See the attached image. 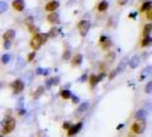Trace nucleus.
<instances>
[{"label":"nucleus","instance_id":"nucleus-35","mask_svg":"<svg viewBox=\"0 0 152 137\" xmlns=\"http://www.w3.org/2000/svg\"><path fill=\"white\" fill-rule=\"evenodd\" d=\"M128 1H129V0H118V4L123 7V5H127Z\"/></svg>","mask_w":152,"mask_h":137},{"label":"nucleus","instance_id":"nucleus-40","mask_svg":"<svg viewBox=\"0 0 152 137\" xmlns=\"http://www.w3.org/2000/svg\"><path fill=\"white\" fill-rule=\"evenodd\" d=\"M0 137H4V136H0Z\"/></svg>","mask_w":152,"mask_h":137},{"label":"nucleus","instance_id":"nucleus-10","mask_svg":"<svg viewBox=\"0 0 152 137\" xmlns=\"http://www.w3.org/2000/svg\"><path fill=\"white\" fill-rule=\"evenodd\" d=\"M12 7L14 10H17V12H23L24 10V8H26V3H24V0H13V3H12Z\"/></svg>","mask_w":152,"mask_h":137},{"label":"nucleus","instance_id":"nucleus-7","mask_svg":"<svg viewBox=\"0 0 152 137\" xmlns=\"http://www.w3.org/2000/svg\"><path fill=\"white\" fill-rule=\"evenodd\" d=\"M58 7H60L58 0H51V1H48L45 5V10L47 13H53V12H56L57 9H58Z\"/></svg>","mask_w":152,"mask_h":137},{"label":"nucleus","instance_id":"nucleus-16","mask_svg":"<svg viewBox=\"0 0 152 137\" xmlns=\"http://www.w3.org/2000/svg\"><path fill=\"white\" fill-rule=\"evenodd\" d=\"M108 7H109V3L107 1V0H102V1L98 4V10L100 13H103V12L108 10Z\"/></svg>","mask_w":152,"mask_h":137},{"label":"nucleus","instance_id":"nucleus-3","mask_svg":"<svg viewBox=\"0 0 152 137\" xmlns=\"http://www.w3.org/2000/svg\"><path fill=\"white\" fill-rule=\"evenodd\" d=\"M146 126H147V122L145 118H140V119H136L132 125V132L136 135H141L143 133L145 130H146Z\"/></svg>","mask_w":152,"mask_h":137},{"label":"nucleus","instance_id":"nucleus-2","mask_svg":"<svg viewBox=\"0 0 152 137\" xmlns=\"http://www.w3.org/2000/svg\"><path fill=\"white\" fill-rule=\"evenodd\" d=\"M47 40H48V34H47V33H39V32H38V33H36V34L32 37V40H31V47L34 51L39 50V47L43 45V43H46Z\"/></svg>","mask_w":152,"mask_h":137},{"label":"nucleus","instance_id":"nucleus-25","mask_svg":"<svg viewBox=\"0 0 152 137\" xmlns=\"http://www.w3.org/2000/svg\"><path fill=\"white\" fill-rule=\"evenodd\" d=\"M8 10V4L5 1H0V14L5 13Z\"/></svg>","mask_w":152,"mask_h":137},{"label":"nucleus","instance_id":"nucleus-36","mask_svg":"<svg viewBox=\"0 0 152 137\" xmlns=\"http://www.w3.org/2000/svg\"><path fill=\"white\" fill-rule=\"evenodd\" d=\"M62 127H64V130H69L71 127V123H70V122H65V123L62 125Z\"/></svg>","mask_w":152,"mask_h":137},{"label":"nucleus","instance_id":"nucleus-13","mask_svg":"<svg viewBox=\"0 0 152 137\" xmlns=\"http://www.w3.org/2000/svg\"><path fill=\"white\" fill-rule=\"evenodd\" d=\"M47 21H48L51 24H56V23L60 22V15H58V14H57L56 12L50 13L48 15H47Z\"/></svg>","mask_w":152,"mask_h":137},{"label":"nucleus","instance_id":"nucleus-30","mask_svg":"<svg viewBox=\"0 0 152 137\" xmlns=\"http://www.w3.org/2000/svg\"><path fill=\"white\" fill-rule=\"evenodd\" d=\"M34 57H36V51H33V52H31L29 55H28L27 61H28V62H32V61L34 60Z\"/></svg>","mask_w":152,"mask_h":137},{"label":"nucleus","instance_id":"nucleus-22","mask_svg":"<svg viewBox=\"0 0 152 137\" xmlns=\"http://www.w3.org/2000/svg\"><path fill=\"white\" fill-rule=\"evenodd\" d=\"M10 60H12V56L9 55V53H4V55L1 56V64H3V65L9 64V62H10Z\"/></svg>","mask_w":152,"mask_h":137},{"label":"nucleus","instance_id":"nucleus-5","mask_svg":"<svg viewBox=\"0 0 152 137\" xmlns=\"http://www.w3.org/2000/svg\"><path fill=\"white\" fill-rule=\"evenodd\" d=\"M10 86L13 89V93L14 94H19V93H22L23 90H24V86H26V84L23 80L20 79H17V80H14V81L10 84Z\"/></svg>","mask_w":152,"mask_h":137},{"label":"nucleus","instance_id":"nucleus-6","mask_svg":"<svg viewBox=\"0 0 152 137\" xmlns=\"http://www.w3.org/2000/svg\"><path fill=\"white\" fill-rule=\"evenodd\" d=\"M105 76V73H100L99 75H90V78H89V84H90V88H95V85H96L99 81H102V79Z\"/></svg>","mask_w":152,"mask_h":137},{"label":"nucleus","instance_id":"nucleus-19","mask_svg":"<svg viewBox=\"0 0 152 137\" xmlns=\"http://www.w3.org/2000/svg\"><path fill=\"white\" fill-rule=\"evenodd\" d=\"M71 59V48L69 46H65V50H64V55H62V60H70Z\"/></svg>","mask_w":152,"mask_h":137},{"label":"nucleus","instance_id":"nucleus-12","mask_svg":"<svg viewBox=\"0 0 152 137\" xmlns=\"http://www.w3.org/2000/svg\"><path fill=\"white\" fill-rule=\"evenodd\" d=\"M81 62H83V55L81 53H76L72 57V60H71V66H72V67H76V66L81 65Z\"/></svg>","mask_w":152,"mask_h":137},{"label":"nucleus","instance_id":"nucleus-37","mask_svg":"<svg viewBox=\"0 0 152 137\" xmlns=\"http://www.w3.org/2000/svg\"><path fill=\"white\" fill-rule=\"evenodd\" d=\"M86 79H88V75H86V74H84V75H83V76H81V78H80V81H81V83H83V81H85V80H86Z\"/></svg>","mask_w":152,"mask_h":137},{"label":"nucleus","instance_id":"nucleus-38","mask_svg":"<svg viewBox=\"0 0 152 137\" xmlns=\"http://www.w3.org/2000/svg\"><path fill=\"white\" fill-rule=\"evenodd\" d=\"M71 98H72V102L75 103V104H76V103H79V98H77V97H74V95H72Z\"/></svg>","mask_w":152,"mask_h":137},{"label":"nucleus","instance_id":"nucleus-26","mask_svg":"<svg viewBox=\"0 0 152 137\" xmlns=\"http://www.w3.org/2000/svg\"><path fill=\"white\" fill-rule=\"evenodd\" d=\"M47 34H48V37H56L57 34H58V29H57L56 27H52L50 33H47Z\"/></svg>","mask_w":152,"mask_h":137},{"label":"nucleus","instance_id":"nucleus-17","mask_svg":"<svg viewBox=\"0 0 152 137\" xmlns=\"http://www.w3.org/2000/svg\"><path fill=\"white\" fill-rule=\"evenodd\" d=\"M43 93H45V86L43 85H41V86H38L34 90V93H33V99H38Z\"/></svg>","mask_w":152,"mask_h":137},{"label":"nucleus","instance_id":"nucleus-8","mask_svg":"<svg viewBox=\"0 0 152 137\" xmlns=\"http://www.w3.org/2000/svg\"><path fill=\"white\" fill-rule=\"evenodd\" d=\"M89 107H90V103H89V102H84V103H80V104H79V107L76 108L75 116H76V117H80V116L85 114V113L88 112Z\"/></svg>","mask_w":152,"mask_h":137},{"label":"nucleus","instance_id":"nucleus-20","mask_svg":"<svg viewBox=\"0 0 152 137\" xmlns=\"http://www.w3.org/2000/svg\"><path fill=\"white\" fill-rule=\"evenodd\" d=\"M61 98L65 99V100H67V99H71V97H72V94H71V92L69 90V89H64V90H61Z\"/></svg>","mask_w":152,"mask_h":137},{"label":"nucleus","instance_id":"nucleus-18","mask_svg":"<svg viewBox=\"0 0 152 137\" xmlns=\"http://www.w3.org/2000/svg\"><path fill=\"white\" fill-rule=\"evenodd\" d=\"M138 65H140V57L138 56H133V57L131 59V61H129V67L136 69Z\"/></svg>","mask_w":152,"mask_h":137},{"label":"nucleus","instance_id":"nucleus-24","mask_svg":"<svg viewBox=\"0 0 152 137\" xmlns=\"http://www.w3.org/2000/svg\"><path fill=\"white\" fill-rule=\"evenodd\" d=\"M48 73H50V70L48 69H41V67H38L37 70H36V74L37 75H48Z\"/></svg>","mask_w":152,"mask_h":137},{"label":"nucleus","instance_id":"nucleus-1","mask_svg":"<svg viewBox=\"0 0 152 137\" xmlns=\"http://www.w3.org/2000/svg\"><path fill=\"white\" fill-rule=\"evenodd\" d=\"M1 125H3L1 135H9V133H12V132L14 131V128H15L17 121H15V118H14V117H12V116H7V117L3 119Z\"/></svg>","mask_w":152,"mask_h":137},{"label":"nucleus","instance_id":"nucleus-14","mask_svg":"<svg viewBox=\"0 0 152 137\" xmlns=\"http://www.w3.org/2000/svg\"><path fill=\"white\" fill-rule=\"evenodd\" d=\"M14 37H15V31L14 29H8L3 34V40H4V42L5 41H10L12 42V40L14 38Z\"/></svg>","mask_w":152,"mask_h":137},{"label":"nucleus","instance_id":"nucleus-15","mask_svg":"<svg viewBox=\"0 0 152 137\" xmlns=\"http://www.w3.org/2000/svg\"><path fill=\"white\" fill-rule=\"evenodd\" d=\"M151 29H152V24H151V23H147V24H145L143 32H142L143 38H146V37H151Z\"/></svg>","mask_w":152,"mask_h":137},{"label":"nucleus","instance_id":"nucleus-4","mask_svg":"<svg viewBox=\"0 0 152 137\" xmlns=\"http://www.w3.org/2000/svg\"><path fill=\"white\" fill-rule=\"evenodd\" d=\"M90 21H85V19H81L79 23H77V29H79V33L81 37H85L88 34V32L90 29Z\"/></svg>","mask_w":152,"mask_h":137},{"label":"nucleus","instance_id":"nucleus-39","mask_svg":"<svg viewBox=\"0 0 152 137\" xmlns=\"http://www.w3.org/2000/svg\"><path fill=\"white\" fill-rule=\"evenodd\" d=\"M18 113H19V116H24V114H26V111H24V109H19Z\"/></svg>","mask_w":152,"mask_h":137},{"label":"nucleus","instance_id":"nucleus-34","mask_svg":"<svg viewBox=\"0 0 152 137\" xmlns=\"http://www.w3.org/2000/svg\"><path fill=\"white\" fill-rule=\"evenodd\" d=\"M32 23H33V17H28L26 19V24L27 26H32Z\"/></svg>","mask_w":152,"mask_h":137},{"label":"nucleus","instance_id":"nucleus-29","mask_svg":"<svg viewBox=\"0 0 152 137\" xmlns=\"http://www.w3.org/2000/svg\"><path fill=\"white\" fill-rule=\"evenodd\" d=\"M145 92H146L147 94H151V92H152V83H151V81L147 83L146 88H145Z\"/></svg>","mask_w":152,"mask_h":137},{"label":"nucleus","instance_id":"nucleus-28","mask_svg":"<svg viewBox=\"0 0 152 137\" xmlns=\"http://www.w3.org/2000/svg\"><path fill=\"white\" fill-rule=\"evenodd\" d=\"M119 71H121V67H118V69H114L113 71L110 73V75H109V79L112 80L114 76H115V75H118V73H119Z\"/></svg>","mask_w":152,"mask_h":137},{"label":"nucleus","instance_id":"nucleus-32","mask_svg":"<svg viewBox=\"0 0 152 137\" xmlns=\"http://www.w3.org/2000/svg\"><path fill=\"white\" fill-rule=\"evenodd\" d=\"M146 17H147V19H148V21H151V18H152V9L151 8L146 12Z\"/></svg>","mask_w":152,"mask_h":137},{"label":"nucleus","instance_id":"nucleus-31","mask_svg":"<svg viewBox=\"0 0 152 137\" xmlns=\"http://www.w3.org/2000/svg\"><path fill=\"white\" fill-rule=\"evenodd\" d=\"M151 73V66H147V67L143 70V71H142V78H145L146 75H148Z\"/></svg>","mask_w":152,"mask_h":137},{"label":"nucleus","instance_id":"nucleus-23","mask_svg":"<svg viewBox=\"0 0 152 137\" xmlns=\"http://www.w3.org/2000/svg\"><path fill=\"white\" fill-rule=\"evenodd\" d=\"M147 114V112L145 109H140V111H137L136 112V119H140V118H145V116Z\"/></svg>","mask_w":152,"mask_h":137},{"label":"nucleus","instance_id":"nucleus-27","mask_svg":"<svg viewBox=\"0 0 152 137\" xmlns=\"http://www.w3.org/2000/svg\"><path fill=\"white\" fill-rule=\"evenodd\" d=\"M150 45H151V37H146V38L142 40V43H141L142 47H147Z\"/></svg>","mask_w":152,"mask_h":137},{"label":"nucleus","instance_id":"nucleus-9","mask_svg":"<svg viewBox=\"0 0 152 137\" xmlns=\"http://www.w3.org/2000/svg\"><path fill=\"white\" fill-rule=\"evenodd\" d=\"M81 128H83V122H77L76 125H71V127L67 130V136L69 137H74L75 135L79 133Z\"/></svg>","mask_w":152,"mask_h":137},{"label":"nucleus","instance_id":"nucleus-33","mask_svg":"<svg viewBox=\"0 0 152 137\" xmlns=\"http://www.w3.org/2000/svg\"><path fill=\"white\" fill-rule=\"evenodd\" d=\"M10 46H12L10 41H5V42H4V48H5V50H9V48H10Z\"/></svg>","mask_w":152,"mask_h":137},{"label":"nucleus","instance_id":"nucleus-11","mask_svg":"<svg viewBox=\"0 0 152 137\" xmlns=\"http://www.w3.org/2000/svg\"><path fill=\"white\" fill-rule=\"evenodd\" d=\"M99 43H100V47H102L103 50H108L109 47L112 46V41H110V38H109V37L102 36L100 38H99Z\"/></svg>","mask_w":152,"mask_h":137},{"label":"nucleus","instance_id":"nucleus-21","mask_svg":"<svg viewBox=\"0 0 152 137\" xmlns=\"http://www.w3.org/2000/svg\"><path fill=\"white\" fill-rule=\"evenodd\" d=\"M151 8V1L150 0H147V1H145L143 4L141 5V8H140V12H142V13H146L148 9Z\"/></svg>","mask_w":152,"mask_h":137}]
</instances>
